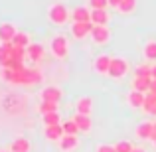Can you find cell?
<instances>
[{"instance_id":"cell-32","label":"cell","mask_w":156,"mask_h":152,"mask_svg":"<svg viewBox=\"0 0 156 152\" xmlns=\"http://www.w3.org/2000/svg\"><path fill=\"white\" fill-rule=\"evenodd\" d=\"M121 2H122V0H109V6L111 8H119V6H121Z\"/></svg>"},{"instance_id":"cell-1","label":"cell","mask_w":156,"mask_h":152,"mask_svg":"<svg viewBox=\"0 0 156 152\" xmlns=\"http://www.w3.org/2000/svg\"><path fill=\"white\" fill-rule=\"evenodd\" d=\"M44 75L38 67L30 69V67H24L20 71H14V77H12V85H36V83H42Z\"/></svg>"},{"instance_id":"cell-9","label":"cell","mask_w":156,"mask_h":152,"mask_svg":"<svg viewBox=\"0 0 156 152\" xmlns=\"http://www.w3.org/2000/svg\"><path fill=\"white\" fill-rule=\"evenodd\" d=\"M111 61H113V57L105 55V53L99 55V57H95V61H93V69H95V73H99V75H109Z\"/></svg>"},{"instance_id":"cell-33","label":"cell","mask_w":156,"mask_h":152,"mask_svg":"<svg viewBox=\"0 0 156 152\" xmlns=\"http://www.w3.org/2000/svg\"><path fill=\"white\" fill-rule=\"evenodd\" d=\"M150 93H154V95H156V81L152 79V85H150Z\"/></svg>"},{"instance_id":"cell-30","label":"cell","mask_w":156,"mask_h":152,"mask_svg":"<svg viewBox=\"0 0 156 152\" xmlns=\"http://www.w3.org/2000/svg\"><path fill=\"white\" fill-rule=\"evenodd\" d=\"M156 105V95L154 93H146V101H144V111L150 113V109Z\"/></svg>"},{"instance_id":"cell-6","label":"cell","mask_w":156,"mask_h":152,"mask_svg":"<svg viewBox=\"0 0 156 152\" xmlns=\"http://www.w3.org/2000/svg\"><path fill=\"white\" fill-rule=\"evenodd\" d=\"M91 32H93V22L71 24V36L75 40H85L87 36H91Z\"/></svg>"},{"instance_id":"cell-12","label":"cell","mask_w":156,"mask_h":152,"mask_svg":"<svg viewBox=\"0 0 156 152\" xmlns=\"http://www.w3.org/2000/svg\"><path fill=\"white\" fill-rule=\"evenodd\" d=\"M73 121H75V125H77V129H79V133H83V134H89V133H91V129H93L91 117L75 113V115H73Z\"/></svg>"},{"instance_id":"cell-13","label":"cell","mask_w":156,"mask_h":152,"mask_svg":"<svg viewBox=\"0 0 156 152\" xmlns=\"http://www.w3.org/2000/svg\"><path fill=\"white\" fill-rule=\"evenodd\" d=\"M91 111H93V99L89 95H83V97H79V99L75 101V113H79V115H91Z\"/></svg>"},{"instance_id":"cell-28","label":"cell","mask_w":156,"mask_h":152,"mask_svg":"<svg viewBox=\"0 0 156 152\" xmlns=\"http://www.w3.org/2000/svg\"><path fill=\"white\" fill-rule=\"evenodd\" d=\"M134 148H136V146H134L130 140H119L117 144H115V150L117 152H133Z\"/></svg>"},{"instance_id":"cell-7","label":"cell","mask_w":156,"mask_h":152,"mask_svg":"<svg viewBox=\"0 0 156 152\" xmlns=\"http://www.w3.org/2000/svg\"><path fill=\"white\" fill-rule=\"evenodd\" d=\"M134 134H136L138 140H152V136H154V122H150V121L140 122V125L134 129Z\"/></svg>"},{"instance_id":"cell-29","label":"cell","mask_w":156,"mask_h":152,"mask_svg":"<svg viewBox=\"0 0 156 152\" xmlns=\"http://www.w3.org/2000/svg\"><path fill=\"white\" fill-rule=\"evenodd\" d=\"M91 10H107L109 8V0H87Z\"/></svg>"},{"instance_id":"cell-17","label":"cell","mask_w":156,"mask_h":152,"mask_svg":"<svg viewBox=\"0 0 156 152\" xmlns=\"http://www.w3.org/2000/svg\"><path fill=\"white\" fill-rule=\"evenodd\" d=\"M126 101H129V107H133V109H144L146 95L144 93H138V91H130L126 95Z\"/></svg>"},{"instance_id":"cell-25","label":"cell","mask_w":156,"mask_h":152,"mask_svg":"<svg viewBox=\"0 0 156 152\" xmlns=\"http://www.w3.org/2000/svg\"><path fill=\"white\" fill-rule=\"evenodd\" d=\"M14 46H18V48H26L28 50V46H30V36L26 34V32H18V34H16V38H14Z\"/></svg>"},{"instance_id":"cell-3","label":"cell","mask_w":156,"mask_h":152,"mask_svg":"<svg viewBox=\"0 0 156 152\" xmlns=\"http://www.w3.org/2000/svg\"><path fill=\"white\" fill-rule=\"evenodd\" d=\"M50 50H51V55L55 57V59H65L67 53H69V42H67V38H65L63 34H57L55 38L51 40Z\"/></svg>"},{"instance_id":"cell-19","label":"cell","mask_w":156,"mask_h":152,"mask_svg":"<svg viewBox=\"0 0 156 152\" xmlns=\"http://www.w3.org/2000/svg\"><path fill=\"white\" fill-rule=\"evenodd\" d=\"M109 12L107 10H91V22L93 26H107L109 24Z\"/></svg>"},{"instance_id":"cell-21","label":"cell","mask_w":156,"mask_h":152,"mask_svg":"<svg viewBox=\"0 0 156 152\" xmlns=\"http://www.w3.org/2000/svg\"><path fill=\"white\" fill-rule=\"evenodd\" d=\"M134 77H144V79H152V65L140 63L134 69Z\"/></svg>"},{"instance_id":"cell-11","label":"cell","mask_w":156,"mask_h":152,"mask_svg":"<svg viewBox=\"0 0 156 152\" xmlns=\"http://www.w3.org/2000/svg\"><path fill=\"white\" fill-rule=\"evenodd\" d=\"M40 99L42 101H51V103H59L61 101V89L55 87V85H48V87L42 89Z\"/></svg>"},{"instance_id":"cell-31","label":"cell","mask_w":156,"mask_h":152,"mask_svg":"<svg viewBox=\"0 0 156 152\" xmlns=\"http://www.w3.org/2000/svg\"><path fill=\"white\" fill-rule=\"evenodd\" d=\"M97 152H117V150H115V144H101Z\"/></svg>"},{"instance_id":"cell-38","label":"cell","mask_w":156,"mask_h":152,"mask_svg":"<svg viewBox=\"0 0 156 152\" xmlns=\"http://www.w3.org/2000/svg\"><path fill=\"white\" fill-rule=\"evenodd\" d=\"M152 142H154V148H156V140H152Z\"/></svg>"},{"instance_id":"cell-27","label":"cell","mask_w":156,"mask_h":152,"mask_svg":"<svg viewBox=\"0 0 156 152\" xmlns=\"http://www.w3.org/2000/svg\"><path fill=\"white\" fill-rule=\"evenodd\" d=\"M59 103H51V101H42L40 103V113L42 115H48V113H57V109H59Z\"/></svg>"},{"instance_id":"cell-39","label":"cell","mask_w":156,"mask_h":152,"mask_svg":"<svg viewBox=\"0 0 156 152\" xmlns=\"http://www.w3.org/2000/svg\"><path fill=\"white\" fill-rule=\"evenodd\" d=\"M0 152H8V150H0Z\"/></svg>"},{"instance_id":"cell-20","label":"cell","mask_w":156,"mask_h":152,"mask_svg":"<svg viewBox=\"0 0 156 152\" xmlns=\"http://www.w3.org/2000/svg\"><path fill=\"white\" fill-rule=\"evenodd\" d=\"M30 150H32V142L28 140V138H24V136L16 138V140L10 144V152H30Z\"/></svg>"},{"instance_id":"cell-24","label":"cell","mask_w":156,"mask_h":152,"mask_svg":"<svg viewBox=\"0 0 156 152\" xmlns=\"http://www.w3.org/2000/svg\"><path fill=\"white\" fill-rule=\"evenodd\" d=\"M61 129H63L65 134H71V136H77V134H79V129H77V125H75V121H73V118L63 121V122H61Z\"/></svg>"},{"instance_id":"cell-36","label":"cell","mask_w":156,"mask_h":152,"mask_svg":"<svg viewBox=\"0 0 156 152\" xmlns=\"http://www.w3.org/2000/svg\"><path fill=\"white\" fill-rule=\"evenodd\" d=\"M152 140H156V121H154V136H152Z\"/></svg>"},{"instance_id":"cell-35","label":"cell","mask_w":156,"mask_h":152,"mask_svg":"<svg viewBox=\"0 0 156 152\" xmlns=\"http://www.w3.org/2000/svg\"><path fill=\"white\" fill-rule=\"evenodd\" d=\"M150 115H156V105L152 107V109H150Z\"/></svg>"},{"instance_id":"cell-2","label":"cell","mask_w":156,"mask_h":152,"mask_svg":"<svg viewBox=\"0 0 156 152\" xmlns=\"http://www.w3.org/2000/svg\"><path fill=\"white\" fill-rule=\"evenodd\" d=\"M48 18H50V22L53 26H65V24L71 20V10H69L63 2H55V4H51L50 10H48Z\"/></svg>"},{"instance_id":"cell-34","label":"cell","mask_w":156,"mask_h":152,"mask_svg":"<svg viewBox=\"0 0 156 152\" xmlns=\"http://www.w3.org/2000/svg\"><path fill=\"white\" fill-rule=\"evenodd\" d=\"M152 79H154V81H156V63H154V65H152Z\"/></svg>"},{"instance_id":"cell-4","label":"cell","mask_w":156,"mask_h":152,"mask_svg":"<svg viewBox=\"0 0 156 152\" xmlns=\"http://www.w3.org/2000/svg\"><path fill=\"white\" fill-rule=\"evenodd\" d=\"M129 73V61L125 57H113L111 61V69H109V77L111 79H122Z\"/></svg>"},{"instance_id":"cell-18","label":"cell","mask_w":156,"mask_h":152,"mask_svg":"<svg viewBox=\"0 0 156 152\" xmlns=\"http://www.w3.org/2000/svg\"><path fill=\"white\" fill-rule=\"evenodd\" d=\"M150 85H152V79H144V77H134L133 79V91L138 93H150Z\"/></svg>"},{"instance_id":"cell-14","label":"cell","mask_w":156,"mask_h":152,"mask_svg":"<svg viewBox=\"0 0 156 152\" xmlns=\"http://www.w3.org/2000/svg\"><path fill=\"white\" fill-rule=\"evenodd\" d=\"M57 146H59L61 152H73L77 146H79V138L71 136V134H63V138L57 142Z\"/></svg>"},{"instance_id":"cell-8","label":"cell","mask_w":156,"mask_h":152,"mask_svg":"<svg viewBox=\"0 0 156 152\" xmlns=\"http://www.w3.org/2000/svg\"><path fill=\"white\" fill-rule=\"evenodd\" d=\"M16 26L14 24H10V22H4V24H0V44H12L14 42V38H16Z\"/></svg>"},{"instance_id":"cell-16","label":"cell","mask_w":156,"mask_h":152,"mask_svg":"<svg viewBox=\"0 0 156 152\" xmlns=\"http://www.w3.org/2000/svg\"><path fill=\"white\" fill-rule=\"evenodd\" d=\"M44 55H46V48H44L42 44H30V46H28V57H30L34 63L42 61Z\"/></svg>"},{"instance_id":"cell-22","label":"cell","mask_w":156,"mask_h":152,"mask_svg":"<svg viewBox=\"0 0 156 152\" xmlns=\"http://www.w3.org/2000/svg\"><path fill=\"white\" fill-rule=\"evenodd\" d=\"M121 14H125V16H129V14H133L134 10H136V0H122L121 2V6L117 8Z\"/></svg>"},{"instance_id":"cell-23","label":"cell","mask_w":156,"mask_h":152,"mask_svg":"<svg viewBox=\"0 0 156 152\" xmlns=\"http://www.w3.org/2000/svg\"><path fill=\"white\" fill-rule=\"evenodd\" d=\"M142 53H144L146 59L156 61V40H150V42H146V44H144V50H142Z\"/></svg>"},{"instance_id":"cell-37","label":"cell","mask_w":156,"mask_h":152,"mask_svg":"<svg viewBox=\"0 0 156 152\" xmlns=\"http://www.w3.org/2000/svg\"><path fill=\"white\" fill-rule=\"evenodd\" d=\"M133 152H144V148H134Z\"/></svg>"},{"instance_id":"cell-10","label":"cell","mask_w":156,"mask_h":152,"mask_svg":"<svg viewBox=\"0 0 156 152\" xmlns=\"http://www.w3.org/2000/svg\"><path fill=\"white\" fill-rule=\"evenodd\" d=\"M79 22H91V8L89 6H77L71 10V24Z\"/></svg>"},{"instance_id":"cell-5","label":"cell","mask_w":156,"mask_h":152,"mask_svg":"<svg viewBox=\"0 0 156 152\" xmlns=\"http://www.w3.org/2000/svg\"><path fill=\"white\" fill-rule=\"evenodd\" d=\"M91 40H93V44H95V46H105V44H109V40H111L109 26H93Z\"/></svg>"},{"instance_id":"cell-26","label":"cell","mask_w":156,"mask_h":152,"mask_svg":"<svg viewBox=\"0 0 156 152\" xmlns=\"http://www.w3.org/2000/svg\"><path fill=\"white\" fill-rule=\"evenodd\" d=\"M42 121H44V126H53V125H61V118L57 113H48V115H42Z\"/></svg>"},{"instance_id":"cell-15","label":"cell","mask_w":156,"mask_h":152,"mask_svg":"<svg viewBox=\"0 0 156 152\" xmlns=\"http://www.w3.org/2000/svg\"><path fill=\"white\" fill-rule=\"evenodd\" d=\"M63 129H61V125H53V126H44V136L48 138V140L51 142H59L61 138H63Z\"/></svg>"}]
</instances>
